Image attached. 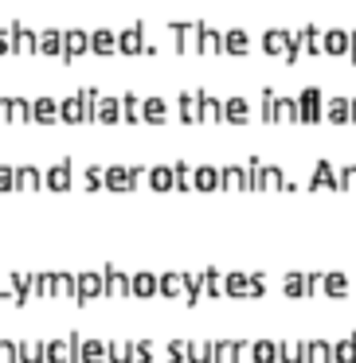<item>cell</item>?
I'll return each mask as SVG.
<instances>
[{"mask_svg":"<svg viewBox=\"0 0 356 363\" xmlns=\"http://www.w3.org/2000/svg\"><path fill=\"white\" fill-rule=\"evenodd\" d=\"M223 36L228 31H219L216 24H208V20H200V55H219L223 51Z\"/></svg>","mask_w":356,"mask_h":363,"instance_id":"5b68a950","label":"cell"},{"mask_svg":"<svg viewBox=\"0 0 356 363\" xmlns=\"http://www.w3.org/2000/svg\"><path fill=\"white\" fill-rule=\"evenodd\" d=\"M90 51H94V55H114V51H121L118 47V31L114 28H94L90 31Z\"/></svg>","mask_w":356,"mask_h":363,"instance_id":"8992f818","label":"cell"},{"mask_svg":"<svg viewBox=\"0 0 356 363\" xmlns=\"http://www.w3.org/2000/svg\"><path fill=\"white\" fill-rule=\"evenodd\" d=\"M16 28V55H31V51H40V31H31L28 24H12Z\"/></svg>","mask_w":356,"mask_h":363,"instance_id":"9c48e42d","label":"cell"},{"mask_svg":"<svg viewBox=\"0 0 356 363\" xmlns=\"http://www.w3.org/2000/svg\"><path fill=\"white\" fill-rule=\"evenodd\" d=\"M180 109H184V118H192V114H196V98L184 94V98H180Z\"/></svg>","mask_w":356,"mask_h":363,"instance_id":"4fadbf2b","label":"cell"},{"mask_svg":"<svg viewBox=\"0 0 356 363\" xmlns=\"http://www.w3.org/2000/svg\"><path fill=\"white\" fill-rule=\"evenodd\" d=\"M168 31H172V51L177 55H188V51L200 47V20H172Z\"/></svg>","mask_w":356,"mask_h":363,"instance_id":"6da1fadb","label":"cell"},{"mask_svg":"<svg viewBox=\"0 0 356 363\" xmlns=\"http://www.w3.org/2000/svg\"><path fill=\"white\" fill-rule=\"evenodd\" d=\"M290 47H294V31H286V28L262 31V51H267V55H290Z\"/></svg>","mask_w":356,"mask_h":363,"instance_id":"7a4b0ae2","label":"cell"},{"mask_svg":"<svg viewBox=\"0 0 356 363\" xmlns=\"http://www.w3.org/2000/svg\"><path fill=\"white\" fill-rule=\"evenodd\" d=\"M223 51H228V55H247V51H251V31L247 28H228V36H223Z\"/></svg>","mask_w":356,"mask_h":363,"instance_id":"ba28073f","label":"cell"},{"mask_svg":"<svg viewBox=\"0 0 356 363\" xmlns=\"http://www.w3.org/2000/svg\"><path fill=\"white\" fill-rule=\"evenodd\" d=\"M90 51V31L87 28H67L63 36V59H79Z\"/></svg>","mask_w":356,"mask_h":363,"instance_id":"277c9868","label":"cell"},{"mask_svg":"<svg viewBox=\"0 0 356 363\" xmlns=\"http://www.w3.org/2000/svg\"><path fill=\"white\" fill-rule=\"evenodd\" d=\"M118 47L121 55H141L145 51V24H129L118 31Z\"/></svg>","mask_w":356,"mask_h":363,"instance_id":"3957f363","label":"cell"},{"mask_svg":"<svg viewBox=\"0 0 356 363\" xmlns=\"http://www.w3.org/2000/svg\"><path fill=\"white\" fill-rule=\"evenodd\" d=\"M8 51H16V28H0V55H8Z\"/></svg>","mask_w":356,"mask_h":363,"instance_id":"7c38bea8","label":"cell"},{"mask_svg":"<svg viewBox=\"0 0 356 363\" xmlns=\"http://www.w3.org/2000/svg\"><path fill=\"white\" fill-rule=\"evenodd\" d=\"M302 31V51H309V55H321L325 51V31L313 28V24H306V28H297Z\"/></svg>","mask_w":356,"mask_h":363,"instance_id":"30bf717a","label":"cell"},{"mask_svg":"<svg viewBox=\"0 0 356 363\" xmlns=\"http://www.w3.org/2000/svg\"><path fill=\"white\" fill-rule=\"evenodd\" d=\"M345 51H353V31L325 28V55H345Z\"/></svg>","mask_w":356,"mask_h":363,"instance_id":"52a82bcc","label":"cell"},{"mask_svg":"<svg viewBox=\"0 0 356 363\" xmlns=\"http://www.w3.org/2000/svg\"><path fill=\"white\" fill-rule=\"evenodd\" d=\"M353 59H356V31H353Z\"/></svg>","mask_w":356,"mask_h":363,"instance_id":"5bb4252c","label":"cell"},{"mask_svg":"<svg viewBox=\"0 0 356 363\" xmlns=\"http://www.w3.org/2000/svg\"><path fill=\"white\" fill-rule=\"evenodd\" d=\"M63 36H67L63 28H43L40 31V51L43 55H63Z\"/></svg>","mask_w":356,"mask_h":363,"instance_id":"8fae6325","label":"cell"}]
</instances>
